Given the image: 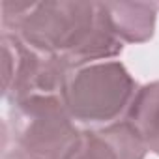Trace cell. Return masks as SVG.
I'll return each instance as SVG.
<instances>
[{
  "label": "cell",
  "mask_w": 159,
  "mask_h": 159,
  "mask_svg": "<svg viewBox=\"0 0 159 159\" xmlns=\"http://www.w3.org/2000/svg\"><path fill=\"white\" fill-rule=\"evenodd\" d=\"M8 34L73 67L114 60L124 51L103 2H28L26 11Z\"/></svg>",
  "instance_id": "obj_1"
},
{
  "label": "cell",
  "mask_w": 159,
  "mask_h": 159,
  "mask_svg": "<svg viewBox=\"0 0 159 159\" xmlns=\"http://www.w3.org/2000/svg\"><path fill=\"white\" fill-rule=\"evenodd\" d=\"M137 90V81L120 60H103L73 67L62 101L81 129L103 127L125 118Z\"/></svg>",
  "instance_id": "obj_2"
},
{
  "label": "cell",
  "mask_w": 159,
  "mask_h": 159,
  "mask_svg": "<svg viewBox=\"0 0 159 159\" xmlns=\"http://www.w3.org/2000/svg\"><path fill=\"white\" fill-rule=\"evenodd\" d=\"M2 131L34 159H66L81 135L62 96H34L10 105Z\"/></svg>",
  "instance_id": "obj_3"
},
{
  "label": "cell",
  "mask_w": 159,
  "mask_h": 159,
  "mask_svg": "<svg viewBox=\"0 0 159 159\" xmlns=\"http://www.w3.org/2000/svg\"><path fill=\"white\" fill-rule=\"evenodd\" d=\"M2 96L13 105L34 96H62L73 66L66 60L38 52L17 36L2 32Z\"/></svg>",
  "instance_id": "obj_4"
},
{
  "label": "cell",
  "mask_w": 159,
  "mask_h": 159,
  "mask_svg": "<svg viewBox=\"0 0 159 159\" xmlns=\"http://www.w3.org/2000/svg\"><path fill=\"white\" fill-rule=\"evenodd\" d=\"M148 148L137 131L120 120L103 127L81 129L75 146L66 159H144Z\"/></svg>",
  "instance_id": "obj_5"
},
{
  "label": "cell",
  "mask_w": 159,
  "mask_h": 159,
  "mask_svg": "<svg viewBox=\"0 0 159 159\" xmlns=\"http://www.w3.org/2000/svg\"><path fill=\"white\" fill-rule=\"evenodd\" d=\"M107 19L118 39L125 43H146L155 34L159 15L157 2H103Z\"/></svg>",
  "instance_id": "obj_6"
},
{
  "label": "cell",
  "mask_w": 159,
  "mask_h": 159,
  "mask_svg": "<svg viewBox=\"0 0 159 159\" xmlns=\"http://www.w3.org/2000/svg\"><path fill=\"white\" fill-rule=\"evenodd\" d=\"M124 120L137 131L148 152L159 155V81L139 86Z\"/></svg>",
  "instance_id": "obj_7"
},
{
  "label": "cell",
  "mask_w": 159,
  "mask_h": 159,
  "mask_svg": "<svg viewBox=\"0 0 159 159\" xmlns=\"http://www.w3.org/2000/svg\"><path fill=\"white\" fill-rule=\"evenodd\" d=\"M2 159H34V157H30L26 152H23L21 148H17L8 139V135L2 131Z\"/></svg>",
  "instance_id": "obj_8"
}]
</instances>
